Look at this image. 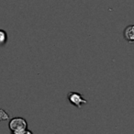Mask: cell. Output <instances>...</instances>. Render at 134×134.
Listing matches in <instances>:
<instances>
[{"label": "cell", "mask_w": 134, "mask_h": 134, "mask_svg": "<svg viewBox=\"0 0 134 134\" xmlns=\"http://www.w3.org/2000/svg\"><path fill=\"white\" fill-rule=\"evenodd\" d=\"M10 132L12 134H27L32 133L31 131L28 130V122L24 118H14L10 119L8 123Z\"/></svg>", "instance_id": "6da1fadb"}, {"label": "cell", "mask_w": 134, "mask_h": 134, "mask_svg": "<svg viewBox=\"0 0 134 134\" xmlns=\"http://www.w3.org/2000/svg\"><path fill=\"white\" fill-rule=\"evenodd\" d=\"M67 99H68L70 104L73 105L74 107H75L77 108H83L88 102L86 99H85L84 96L82 94L75 91L69 92V93L67 94Z\"/></svg>", "instance_id": "7a4b0ae2"}, {"label": "cell", "mask_w": 134, "mask_h": 134, "mask_svg": "<svg viewBox=\"0 0 134 134\" xmlns=\"http://www.w3.org/2000/svg\"><path fill=\"white\" fill-rule=\"evenodd\" d=\"M123 36L124 39L126 40L128 42L133 43L134 42V25H130V26L126 27L123 32Z\"/></svg>", "instance_id": "3957f363"}, {"label": "cell", "mask_w": 134, "mask_h": 134, "mask_svg": "<svg viewBox=\"0 0 134 134\" xmlns=\"http://www.w3.org/2000/svg\"><path fill=\"white\" fill-rule=\"evenodd\" d=\"M8 42V33L4 30H0V46H5Z\"/></svg>", "instance_id": "277c9868"}, {"label": "cell", "mask_w": 134, "mask_h": 134, "mask_svg": "<svg viewBox=\"0 0 134 134\" xmlns=\"http://www.w3.org/2000/svg\"><path fill=\"white\" fill-rule=\"evenodd\" d=\"M8 119H9L8 114L4 109H0V121L8 120Z\"/></svg>", "instance_id": "5b68a950"}]
</instances>
